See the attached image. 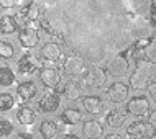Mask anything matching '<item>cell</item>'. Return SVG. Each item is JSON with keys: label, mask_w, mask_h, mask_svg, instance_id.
Returning a JSON list of instances; mask_svg holds the SVG:
<instances>
[{"label": "cell", "mask_w": 156, "mask_h": 139, "mask_svg": "<svg viewBox=\"0 0 156 139\" xmlns=\"http://www.w3.org/2000/svg\"><path fill=\"white\" fill-rule=\"evenodd\" d=\"M148 139H156V133H151V134H150V137H148Z\"/></svg>", "instance_id": "36"}, {"label": "cell", "mask_w": 156, "mask_h": 139, "mask_svg": "<svg viewBox=\"0 0 156 139\" xmlns=\"http://www.w3.org/2000/svg\"><path fill=\"white\" fill-rule=\"evenodd\" d=\"M13 107H15V97L13 95L7 93V92L0 93V111H2V113L10 111Z\"/></svg>", "instance_id": "26"}, {"label": "cell", "mask_w": 156, "mask_h": 139, "mask_svg": "<svg viewBox=\"0 0 156 139\" xmlns=\"http://www.w3.org/2000/svg\"><path fill=\"white\" fill-rule=\"evenodd\" d=\"M151 134V126L148 121L136 118L126 124V137L128 139H148Z\"/></svg>", "instance_id": "10"}, {"label": "cell", "mask_w": 156, "mask_h": 139, "mask_svg": "<svg viewBox=\"0 0 156 139\" xmlns=\"http://www.w3.org/2000/svg\"><path fill=\"white\" fill-rule=\"evenodd\" d=\"M59 85H61V83H59ZM56 92L61 97H64L66 100H69V102H77V100L84 98V87H82L81 80H76V79H69V80H66L61 87L56 88Z\"/></svg>", "instance_id": "8"}, {"label": "cell", "mask_w": 156, "mask_h": 139, "mask_svg": "<svg viewBox=\"0 0 156 139\" xmlns=\"http://www.w3.org/2000/svg\"><path fill=\"white\" fill-rule=\"evenodd\" d=\"M13 133V124L7 118H0V137H7Z\"/></svg>", "instance_id": "27"}, {"label": "cell", "mask_w": 156, "mask_h": 139, "mask_svg": "<svg viewBox=\"0 0 156 139\" xmlns=\"http://www.w3.org/2000/svg\"><path fill=\"white\" fill-rule=\"evenodd\" d=\"M148 124L151 126V129L156 131V108L154 110H150V113H148Z\"/></svg>", "instance_id": "31"}, {"label": "cell", "mask_w": 156, "mask_h": 139, "mask_svg": "<svg viewBox=\"0 0 156 139\" xmlns=\"http://www.w3.org/2000/svg\"><path fill=\"white\" fill-rule=\"evenodd\" d=\"M16 77L15 72L12 70V67L8 66H0V87L2 88H8L15 83Z\"/></svg>", "instance_id": "24"}, {"label": "cell", "mask_w": 156, "mask_h": 139, "mask_svg": "<svg viewBox=\"0 0 156 139\" xmlns=\"http://www.w3.org/2000/svg\"><path fill=\"white\" fill-rule=\"evenodd\" d=\"M82 120H84L82 111L79 110V108H76V107H67L61 113V121L67 126H76V124L81 123Z\"/></svg>", "instance_id": "20"}, {"label": "cell", "mask_w": 156, "mask_h": 139, "mask_svg": "<svg viewBox=\"0 0 156 139\" xmlns=\"http://www.w3.org/2000/svg\"><path fill=\"white\" fill-rule=\"evenodd\" d=\"M61 107V95L58 93L56 90H49L38 100V110L41 113H54L58 111V108Z\"/></svg>", "instance_id": "12"}, {"label": "cell", "mask_w": 156, "mask_h": 139, "mask_svg": "<svg viewBox=\"0 0 156 139\" xmlns=\"http://www.w3.org/2000/svg\"><path fill=\"white\" fill-rule=\"evenodd\" d=\"M16 69L22 75H31L40 69V61L35 54L31 53H25L20 56L18 62H16Z\"/></svg>", "instance_id": "14"}, {"label": "cell", "mask_w": 156, "mask_h": 139, "mask_svg": "<svg viewBox=\"0 0 156 139\" xmlns=\"http://www.w3.org/2000/svg\"><path fill=\"white\" fill-rule=\"evenodd\" d=\"M20 0H0V8H3V10H8V8H13L18 5Z\"/></svg>", "instance_id": "30"}, {"label": "cell", "mask_w": 156, "mask_h": 139, "mask_svg": "<svg viewBox=\"0 0 156 139\" xmlns=\"http://www.w3.org/2000/svg\"><path fill=\"white\" fill-rule=\"evenodd\" d=\"M104 139H125L123 136H122L120 133H108V134H105Z\"/></svg>", "instance_id": "32"}, {"label": "cell", "mask_w": 156, "mask_h": 139, "mask_svg": "<svg viewBox=\"0 0 156 139\" xmlns=\"http://www.w3.org/2000/svg\"><path fill=\"white\" fill-rule=\"evenodd\" d=\"M145 57H146V59H150L151 62H154V64H156V33L153 35V38H151L150 46L146 48V51H145Z\"/></svg>", "instance_id": "28"}, {"label": "cell", "mask_w": 156, "mask_h": 139, "mask_svg": "<svg viewBox=\"0 0 156 139\" xmlns=\"http://www.w3.org/2000/svg\"><path fill=\"white\" fill-rule=\"evenodd\" d=\"M105 95H107L108 102L113 105L125 103L128 100V95H130V85L122 82V80H113L105 88Z\"/></svg>", "instance_id": "7"}, {"label": "cell", "mask_w": 156, "mask_h": 139, "mask_svg": "<svg viewBox=\"0 0 156 139\" xmlns=\"http://www.w3.org/2000/svg\"><path fill=\"white\" fill-rule=\"evenodd\" d=\"M156 75V64L151 62L146 57L135 59V67L133 72L128 77V85L135 92H143L146 90L150 80Z\"/></svg>", "instance_id": "1"}, {"label": "cell", "mask_w": 156, "mask_h": 139, "mask_svg": "<svg viewBox=\"0 0 156 139\" xmlns=\"http://www.w3.org/2000/svg\"><path fill=\"white\" fill-rule=\"evenodd\" d=\"M86 139H102L104 137V124L99 120H86L81 129Z\"/></svg>", "instance_id": "17"}, {"label": "cell", "mask_w": 156, "mask_h": 139, "mask_svg": "<svg viewBox=\"0 0 156 139\" xmlns=\"http://www.w3.org/2000/svg\"><path fill=\"white\" fill-rule=\"evenodd\" d=\"M16 121L23 126H31L36 121V111L33 110L30 105L23 103L22 107L16 110Z\"/></svg>", "instance_id": "21"}, {"label": "cell", "mask_w": 156, "mask_h": 139, "mask_svg": "<svg viewBox=\"0 0 156 139\" xmlns=\"http://www.w3.org/2000/svg\"><path fill=\"white\" fill-rule=\"evenodd\" d=\"M128 33L133 39H151L153 35L156 33V29H154V25L150 16L132 15L130 16Z\"/></svg>", "instance_id": "2"}, {"label": "cell", "mask_w": 156, "mask_h": 139, "mask_svg": "<svg viewBox=\"0 0 156 139\" xmlns=\"http://www.w3.org/2000/svg\"><path fill=\"white\" fill-rule=\"evenodd\" d=\"M62 57V49L61 46L58 43H54V41H48V43H44L43 46L40 48V59L44 62V64H56V62H59Z\"/></svg>", "instance_id": "11"}, {"label": "cell", "mask_w": 156, "mask_h": 139, "mask_svg": "<svg viewBox=\"0 0 156 139\" xmlns=\"http://www.w3.org/2000/svg\"><path fill=\"white\" fill-rule=\"evenodd\" d=\"M146 92H148V97H150V98L156 103V75L150 80L148 87H146Z\"/></svg>", "instance_id": "29"}, {"label": "cell", "mask_w": 156, "mask_h": 139, "mask_svg": "<svg viewBox=\"0 0 156 139\" xmlns=\"http://www.w3.org/2000/svg\"><path fill=\"white\" fill-rule=\"evenodd\" d=\"M20 29L18 26V20H16V16L13 15H3L2 18H0V33L2 35H13Z\"/></svg>", "instance_id": "23"}, {"label": "cell", "mask_w": 156, "mask_h": 139, "mask_svg": "<svg viewBox=\"0 0 156 139\" xmlns=\"http://www.w3.org/2000/svg\"><path fill=\"white\" fill-rule=\"evenodd\" d=\"M38 77H40V82L43 83L46 88L49 90H56L61 83V79H62V74L58 67L54 66H49V64H44L38 69Z\"/></svg>", "instance_id": "6"}, {"label": "cell", "mask_w": 156, "mask_h": 139, "mask_svg": "<svg viewBox=\"0 0 156 139\" xmlns=\"http://www.w3.org/2000/svg\"><path fill=\"white\" fill-rule=\"evenodd\" d=\"M126 10L138 16H150L153 13V0H128Z\"/></svg>", "instance_id": "19"}, {"label": "cell", "mask_w": 156, "mask_h": 139, "mask_svg": "<svg viewBox=\"0 0 156 139\" xmlns=\"http://www.w3.org/2000/svg\"><path fill=\"white\" fill-rule=\"evenodd\" d=\"M81 83L87 90H99V88H102L107 83V72L102 67L90 66L81 75Z\"/></svg>", "instance_id": "3"}, {"label": "cell", "mask_w": 156, "mask_h": 139, "mask_svg": "<svg viewBox=\"0 0 156 139\" xmlns=\"http://www.w3.org/2000/svg\"><path fill=\"white\" fill-rule=\"evenodd\" d=\"M151 22H153V25H154V29H156V8L153 10V13H151Z\"/></svg>", "instance_id": "35"}, {"label": "cell", "mask_w": 156, "mask_h": 139, "mask_svg": "<svg viewBox=\"0 0 156 139\" xmlns=\"http://www.w3.org/2000/svg\"><path fill=\"white\" fill-rule=\"evenodd\" d=\"M82 107H84V110L92 116L104 115V111L107 110V103H105L102 100V97H99V95H84Z\"/></svg>", "instance_id": "13"}, {"label": "cell", "mask_w": 156, "mask_h": 139, "mask_svg": "<svg viewBox=\"0 0 156 139\" xmlns=\"http://www.w3.org/2000/svg\"><path fill=\"white\" fill-rule=\"evenodd\" d=\"M128 113L123 108H112L110 111L105 115V124L110 129H120L122 126L126 124V120H128Z\"/></svg>", "instance_id": "16"}, {"label": "cell", "mask_w": 156, "mask_h": 139, "mask_svg": "<svg viewBox=\"0 0 156 139\" xmlns=\"http://www.w3.org/2000/svg\"><path fill=\"white\" fill-rule=\"evenodd\" d=\"M86 69H87L86 61H84L81 56H77V54H69V56H66L64 61H62V64H61V74H64L71 79L81 77Z\"/></svg>", "instance_id": "5"}, {"label": "cell", "mask_w": 156, "mask_h": 139, "mask_svg": "<svg viewBox=\"0 0 156 139\" xmlns=\"http://www.w3.org/2000/svg\"><path fill=\"white\" fill-rule=\"evenodd\" d=\"M40 41V35H38L36 28L25 25L23 28L18 29V43L22 44L23 49H33Z\"/></svg>", "instance_id": "15"}, {"label": "cell", "mask_w": 156, "mask_h": 139, "mask_svg": "<svg viewBox=\"0 0 156 139\" xmlns=\"http://www.w3.org/2000/svg\"><path fill=\"white\" fill-rule=\"evenodd\" d=\"M59 139H81L77 136V134H74V133H64Z\"/></svg>", "instance_id": "33"}, {"label": "cell", "mask_w": 156, "mask_h": 139, "mask_svg": "<svg viewBox=\"0 0 156 139\" xmlns=\"http://www.w3.org/2000/svg\"><path fill=\"white\" fill-rule=\"evenodd\" d=\"M107 72L115 79L126 77L130 72V62H128V59H126V56H123V54L113 56L107 64Z\"/></svg>", "instance_id": "9"}, {"label": "cell", "mask_w": 156, "mask_h": 139, "mask_svg": "<svg viewBox=\"0 0 156 139\" xmlns=\"http://www.w3.org/2000/svg\"><path fill=\"white\" fill-rule=\"evenodd\" d=\"M16 95L23 103L31 102L33 98L38 95V85L33 80H23L16 85Z\"/></svg>", "instance_id": "18"}, {"label": "cell", "mask_w": 156, "mask_h": 139, "mask_svg": "<svg viewBox=\"0 0 156 139\" xmlns=\"http://www.w3.org/2000/svg\"><path fill=\"white\" fill-rule=\"evenodd\" d=\"M15 139H35V137H33L31 134H28V133H18Z\"/></svg>", "instance_id": "34"}, {"label": "cell", "mask_w": 156, "mask_h": 139, "mask_svg": "<svg viewBox=\"0 0 156 139\" xmlns=\"http://www.w3.org/2000/svg\"><path fill=\"white\" fill-rule=\"evenodd\" d=\"M125 110L130 116H133V118H145L151 110L150 98L146 95H143V93L130 97V100H126Z\"/></svg>", "instance_id": "4"}, {"label": "cell", "mask_w": 156, "mask_h": 139, "mask_svg": "<svg viewBox=\"0 0 156 139\" xmlns=\"http://www.w3.org/2000/svg\"><path fill=\"white\" fill-rule=\"evenodd\" d=\"M59 134V124L54 120H43L40 124V136L43 139H54Z\"/></svg>", "instance_id": "22"}, {"label": "cell", "mask_w": 156, "mask_h": 139, "mask_svg": "<svg viewBox=\"0 0 156 139\" xmlns=\"http://www.w3.org/2000/svg\"><path fill=\"white\" fill-rule=\"evenodd\" d=\"M13 56H15V46H13V43L2 39V41H0V59H3V61H10Z\"/></svg>", "instance_id": "25"}]
</instances>
